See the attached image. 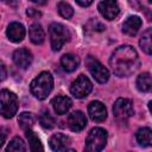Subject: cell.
<instances>
[{
	"label": "cell",
	"instance_id": "cell-33",
	"mask_svg": "<svg viewBox=\"0 0 152 152\" xmlns=\"http://www.w3.org/2000/svg\"><path fill=\"white\" fill-rule=\"evenodd\" d=\"M2 2L5 4H8V5H14L15 4V0H1Z\"/></svg>",
	"mask_w": 152,
	"mask_h": 152
},
{
	"label": "cell",
	"instance_id": "cell-3",
	"mask_svg": "<svg viewBox=\"0 0 152 152\" xmlns=\"http://www.w3.org/2000/svg\"><path fill=\"white\" fill-rule=\"evenodd\" d=\"M0 114L6 118H13L18 110V97L17 95L7 89L0 90Z\"/></svg>",
	"mask_w": 152,
	"mask_h": 152
},
{
	"label": "cell",
	"instance_id": "cell-12",
	"mask_svg": "<svg viewBox=\"0 0 152 152\" xmlns=\"http://www.w3.org/2000/svg\"><path fill=\"white\" fill-rule=\"evenodd\" d=\"M87 125V118L84 116V114L80 110L72 112L71 114H69L68 116V126L71 131L74 132H80L82 131Z\"/></svg>",
	"mask_w": 152,
	"mask_h": 152
},
{
	"label": "cell",
	"instance_id": "cell-16",
	"mask_svg": "<svg viewBox=\"0 0 152 152\" xmlns=\"http://www.w3.org/2000/svg\"><path fill=\"white\" fill-rule=\"evenodd\" d=\"M141 19L137 15H132V17H128L124 24H122V32L128 34V36H135L139 31V28L141 27Z\"/></svg>",
	"mask_w": 152,
	"mask_h": 152
},
{
	"label": "cell",
	"instance_id": "cell-11",
	"mask_svg": "<svg viewBox=\"0 0 152 152\" xmlns=\"http://www.w3.org/2000/svg\"><path fill=\"white\" fill-rule=\"evenodd\" d=\"M32 53L27 49H18L13 52V62L15 63L17 66L21 69L28 68L32 63Z\"/></svg>",
	"mask_w": 152,
	"mask_h": 152
},
{
	"label": "cell",
	"instance_id": "cell-20",
	"mask_svg": "<svg viewBox=\"0 0 152 152\" xmlns=\"http://www.w3.org/2000/svg\"><path fill=\"white\" fill-rule=\"evenodd\" d=\"M152 87V81H151V75L148 72H142L138 76L137 78V88L142 91V93H146V91H150Z\"/></svg>",
	"mask_w": 152,
	"mask_h": 152
},
{
	"label": "cell",
	"instance_id": "cell-15",
	"mask_svg": "<svg viewBox=\"0 0 152 152\" xmlns=\"http://www.w3.org/2000/svg\"><path fill=\"white\" fill-rule=\"evenodd\" d=\"M70 145V139L69 137L62 134V133H56L51 137L50 139V147L53 151H68Z\"/></svg>",
	"mask_w": 152,
	"mask_h": 152
},
{
	"label": "cell",
	"instance_id": "cell-17",
	"mask_svg": "<svg viewBox=\"0 0 152 152\" xmlns=\"http://www.w3.org/2000/svg\"><path fill=\"white\" fill-rule=\"evenodd\" d=\"M61 64L63 66V69L66 72H72L74 70L77 69L78 64H80V58L75 55L71 53H65L64 56H62L61 58Z\"/></svg>",
	"mask_w": 152,
	"mask_h": 152
},
{
	"label": "cell",
	"instance_id": "cell-24",
	"mask_svg": "<svg viewBox=\"0 0 152 152\" xmlns=\"http://www.w3.org/2000/svg\"><path fill=\"white\" fill-rule=\"evenodd\" d=\"M25 150H26L25 142H24L23 139L19 138V137L13 138V139L10 141V144L7 145V147H6V151H7V152H23V151H25Z\"/></svg>",
	"mask_w": 152,
	"mask_h": 152
},
{
	"label": "cell",
	"instance_id": "cell-13",
	"mask_svg": "<svg viewBox=\"0 0 152 152\" xmlns=\"http://www.w3.org/2000/svg\"><path fill=\"white\" fill-rule=\"evenodd\" d=\"M6 34H7V37H8V39L11 42L19 43L25 37V28H24V26L20 23L13 21V23H11L8 25L7 31H6Z\"/></svg>",
	"mask_w": 152,
	"mask_h": 152
},
{
	"label": "cell",
	"instance_id": "cell-21",
	"mask_svg": "<svg viewBox=\"0 0 152 152\" xmlns=\"http://www.w3.org/2000/svg\"><path fill=\"white\" fill-rule=\"evenodd\" d=\"M151 38H152V28H147V30L142 33V36H141V38H140V40H139L140 48H141L147 55H151V52H152Z\"/></svg>",
	"mask_w": 152,
	"mask_h": 152
},
{
	"label": "cell",
	"instance_id": "cell-30",
	"mask_svg": "<svg viewBox=\"0 0 152 152\" xmlns=\"http://www.w3.org/2000/svg\"><path fill=\"white\" fill-rule=\"evenodd\" d=\"M6 135H7L6 131L4 128H0V148L2 147V145H4L5 140H6Z\"/></svg>",
	"mask_w": 152,
	"mask_h": 152
},
{
	"label": "cell",
	"instance_id": "cell-19",
	"mask_svg": "<svg viewBox=\"0 0 152 152\" xmlns=\"http://www.w3.org/2000/svg\"><path fill=\"white\" fill-rule=\"evenodd\" d=\"M137 141L141 146H151L152 145V132L148 127H142L137 131Z\"/></svg>",
	"mask_w": 152,
	"mask_h": 152
},
{
	"label": "cell",
	"instance_id": "cell-1",
	"mask_svg": "<svg viewBox=\"0 0 152 152\" xmlns=\"http://www.w3.org/2000/svg\"><path fill=\"white\" fill-rule=\"evenodd\" d=\"M113 72L119 77H126L135 72L140 65L138 53L131 45L119 46L109 59Z\"/></svg>",
	"mask_w": 152,
	"mask_h": 152
},
{
	"label": "cell",
	"instance_id": "cell-4",
	"mask_svg": "<svg viewBox=\"0 0 152 152\" xmlns=\"http://www.w3.org/2000/svg\"><path fill=\"white\" fill-rule=\"evenodd\" d=\"M49 33H50V40H51V48L53 51H58L62 49V46L69 40L70 33L68 28L59 24V23H52L49 26Z\"/></svg>",
	"mask_w": 152,
	"mask_h": 152
},
{
	"label": "cell",
	"instance_id": "cell-31",
	"mask_svg": "<svg viewBox=\"0 0 152 152\" xmlns=\"http://www.w3.org/2000/svg\"><path fill=\"white\" fill-rule=\"evenodd\" d=\"M76 1H77L78 5H81V6H83V7H87V6H89L94 0H76Z\"/></svg>",
	"mask_w": 152,
	"mask_h": 152
},
{
	"label": "cell",
	"instance_id": "cell-26",
	"mask_svg": "<svg viewBox=\"0 0 152 152\" xmlns=\"http://www.w3.org/2000/svg\"><path fill=\"white\" fill-rule=\"evenodd\" d=\"M39 122H40L42 127H44V128H52L55 126V124H56L53 116L48 112H44L39 116Z\"/></svg>",
	"mask_w": 152,
	"mask_h": 152
},
{
	"label": "cell",
	"instance_id": "cell-28",
	"mask_svg": "<svg viewBox=\"0 0 152 152\" xmlns=\"http://www.w3.org/2000/svg\"><path fill=\"white\" fill-rule=\"evenodd\" d=\"M6 75H7V71H6V66L5 64L0 61V82L4 81L6 78Z\"/></svg>",
	"mask_w": 152,
	"mask_h": 152
},
{
	"label": "cell",
	"instance_id": "cell-18",
	"mask_svg": "<svg viewBox=\"0 0 152 152\" xmlns=\"http://www.w3.org/2000/svg\"><path fill=\"white\" fill-rule=\"evenodd\" d=\"M28 36H30V39L33 44H42L44 42V38H45V33H44V30L40 24H32L28 28Z\"/></svg>",
	"mask_w": 152,
	"mask_h": 152
},
{
	"label": "cell",
	"instance_id": "cell-32",
	"mask_svg": "<svg viewBox=\"0 0 152 152\" xmlns=\"http://www.w3.org/2000/svg\"><path fill=\"white\" fill-rule=\"evenodd\" d=\"M31 1H33V2H36V4H38V5H44L48 0H31Z\"/></svg>",
	"mask_w": 152,
	"mask_h": 152
},
{
	"label": "cell",
	"instance_id": "cell-5",
	"mask_svg": "<svg viewBox=\"0 0 152 152\" xmlns=\"http://www.w3.org/2000/svg\"><path fill=\"white\" fill-rule=\"evenodd\" d=\"M107 142V132L101 127L93 128L86 139V150L89 152L101 151Z\"/></svg>",
	"mask_w": 152,
	"mask_h": 152
},
{
	"label": "cell",
	"instance_id": "cell-25",
	"mask_svg": "<svg viewBox=\"0 0 152 152\" xmlns=\"http://www.w3.org/2000/svg\"><path fill=\"white\" fill-rule=\"evenodd\" d=\"M57 8H58L59 14H61L63 18H65V19L71 18L72 14H74V10H72V7H71L68 2H65V1H61V2L58 4Z\"/></svg>",
	"mask_w": 152,
	"mask_h": 152
},
{
	"label": "cell",
	"instance_id": "cell-23",
	"mask_svg": "<svg viewBox=\"0 0 152 152\" xmlns=\"http://www.w3.org/2000/svg\"><path fill=\"white\" fill-rule=\"evenodd\" d=\"M34 115L32 113H28V112H23L21 114H19V118H18V122H19V126L23 128V129H30L33 124H34Z\"/></svg>",
	"mask_w": 152,
	"mask_h": 152
},
{
	"label": "cell",
	"instance_id": "cell-14",
	"mask_svg": "<svg viewBox=\"0 0 152 152\" xmlns=\"http://www.w3.org/2000/svg\"><path fill=\"white\" fill-rule=\"evenodd\" d=\"M51 104L53 107V110L58 115H63V114H65L70 109L72 102H71L70 97L64 96V95H58V96H56V97L52 99Z\"/></svg>",
	"mask_w": 152,
	"mask_h": 152
},
{
	"label": "cell",
	"instance_id": "cell-22",
	"mask_svg": "<svg viewBox=\"0 0 152 152\" xmlns=\"http://www.w3.org/2000/svg\"><path fill=\"white\" fill-rule=\"evenodd\" d=\"M26 138L28 140V145H30V150L31 151L37 152V151H43L44 150V147H43L39 138L31 129H26Z\"/></svg>",
	"mask_w": 152,
	"mask_h": 152
},
{
	"label": "cell",
	"instance_id": "cell-9",
	"mask_svg": "<svg viewBox=\"0 0 152 152\" xmlns=\"http://www.w3.org/2000/svg\"><path fill=\"white\" fill-rule=\"evenodd\" d=\"M99 12L103 18L108 20H113L118 17L120 12V7L116 0H102L99 4Z\"/></svg>",
	"mask_w": 152,
	"mask_h": 152
},
{
	"label": "cell",
	"instance_id": "cell-2",
	"mask_svg": "<svg viewBox=\"0 0 152 152\" xmlns=\"http://www.w3.org/2000/svg\"><path fill=\"white\" fill-rule=\"evenodd\" d=\"M53 87V78L50 72L43 71L40 72L30 84L31 93L38 99V100H44L48 97L50 91L52 90Z\"/></svg>",
	"mask_w": 152,
	"mask_h": 152
},
{
	"label": "cell",
	"instance_id": "cell-27",
	"mask_svg": "<svg viewBox=\"0 0 152 152\" xmlns=\"http://www.w3.org/2000/svg\"><path fill=\"white\" fill-rule=\"evenodd\" d=\"M88 25H91V30L93 31H103L104 30V26L100 23V21H97V20H90L89 23H88Z\"/></svg>",
	"mask_w": 152,
	"mask_h": 152
},
{
	"label": "cell",
	"instance_id": "cell-7",
	"mask_svg": "<svg viewBox=\"0 0 152 152\" xmlns=\"http://www.w3.org/2000/svg\"><path fill=\"white\" fill-rule=\"evenodd\" d=\"M87 66H88V70L91 74V76L99 83H104V82L108 81L109 71L96 58H94L91 56H88V58H87Z\"/></svg>",
	"mask_w": 152,
	"mask_h": 152
},
{
	"label": "cell",
	"instance_id": "cell-6",
	"mask_svg": "<svg viewBox=\"0 0 152 152\" xmlns=\"http://www.w3.org/2000/svg\"><path fill=\"white\" fill-rule=\"evenodd\" d=\"M113 113H114V116L120 120V121H126L127 119H129L133 113H134V109H133V103L131 100L128 99H124V97H120L115 101L114 106H113Z\"/></svg>",
	"mask_w": 152,
	"mask_h": 152
},
{
	"label": "cell",
	"instance_id": "cell-8",
	"mask_svg": "<svg viewBox=\"0 0 152 152\" xmlns=\"http://www.w3.org/2000/svg\"><path fill=\"white\" fill-rule=\"evenodd\" d=\"M93 89V84L90 82V80L84 76V75H80L71 84L70 87V91L71 94L77 97V99H83L86 97Z\"/></svg>",
	"mask_w": 152,
	"mask_h": 152
},
{
	"label": "cell",
	"instance_id": "cell-10",
	"mask_svg": "<svg viewBox=\"0 0 152 152\" xmlns=\"http://www.w3.org/2000/svg\"><path fill=\"white\" fill-rule=\"evenodd\" d=\"M88 113H89L90 119L96 122H101L107 118V109H106L104 104L100 101L90 102V104L88 107Z\"/></svg>",
	"mask_w": 152,
	"mask_h": 152
},
{
	"label": "cell",
	"instance_id": "cell-29",
	"mask_svg": "<svg viewBox=\"0 0 152 152\" xmlns=\"http://www.w3.org/2000/svg\"><path fill=\"white\" fill-rule=\"evenodd\" d=\"M26 14H27L28 17H31V18H38V17H40V12H38V11L34 10V8H28V10L26 11Z\"/></svg>",
	"mask_w": 152,
	"mask_h": 152
}]
</instances>
